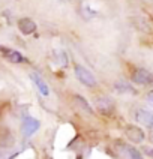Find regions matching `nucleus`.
I'll list each match as a JSON object with an SVG mask.
<instances>
[{
  "mask_svg": "<svg viewBox=\"0 0 153 159\" xmlns=\"http://www.w3.org/2000/svg\"><path fill=\"white\" fill-rule=\"evenodd\" d=\"M74 71H75L77 80L80 81L81 84H84L86 87H95V86H96V78H95V75H93L89 69H86L84 66L77 65Z\"/></svg>",
  "mask_w": 153,
  "mask_h": 159,
  "instance_id": "nucleus-1",
  "label": "nucleus"
},
{
  "mask_svg": "<svg viewBox=\"0 0 153 159\" xmlns=\"http://www.w3.org/2000/svg\"><path fill=\"white\" fill-rule=\"evenodd\" d=\"M96 110H99L101 114L105 116H111L116 110V104L111 98L108 96H99L96 99Z\"/></svg>",
  "mask_w": 153,
  "mask_h": 159,
  "instance_id": "nucleus-2",
  "label": "nucleus"
},
{
  "mask_svg": "<svg viewBox=\"0 0 153 159\" xmlns=\"http://www.w3.org/2000/svg\"><path fill=\"white\" fill-rule=\"evenodd\" d=\"M132 81L141 86H149L153 84V74L146 69H135L132 72Z\"/></svg>",
  "mask_w": 153,
  "mask_h": 159,
  "instance_id": "nucleus-3",
  "label": "nucleus"
},
{
  "mask_svg": "<svg viewBox=\"0 0 153 159\" xmlns=\"http://www.w3.org/2000/svg\"><path fill=\"white\" fill-rule=\"evenodd\" d=\"M39 126H41L39 120H36L33 117H26L21 123V132L24 137H30L39 129Z\"/></svg>",
  "mask_w": 153,
  "mask_h": 159,
  "instance_id": "nucleus-4",
  "label": "nucleus"
},
{
  "mask_svg": "<svg viewBox=\"0 0 153 159\" xmlns=\"http://www.w3.org/2000/svg\"><path fill=\"white\" fill-rule=\"evenodd\" d=\"M134 24L137 29H140L144 33H153V21L146 15H140V17L134 18Z\"/></svg>",
  "mask_w": 153,
  "mask_h": 159,
  "instance_id": "nucleus-5",
  "label": "nucleus"
},
{
  "mask_svg": "<svg viewBox=\"0 0 153 159\" xmlns=\"http://www.w3.org/2000/svg\"><path fill=\"white\" fill-rule=\"evenodd\" d=\"M126 137L132 143H137V144H138V143H143L144 138H146L143 129L138 128V126H129V128L126 129Z\"/></svg>",
  "mask_w": 153,
  "mask_h": 159,
  "instance_id": "nucleus-6",
  "label": "nucleus"
},
{
  "mask_svg": "<svg viewBox=\"0 0 153 159\" xmlns=\"http://www.w3.org/2000/svg\"><path fill=\"white\" fill-rule=\"evenodd\" d=\"M135 120L140 122L144 126H153V111H149V110H138L135 113Z\"/></svg>",
  "mask_w": 153,
  "mask_h": 159,
  "instance_id": "nucleus-7",
  "label": "nucleus"
},
{
  "mask_svg": "<svg viewBox=\"0 0 153 159\" xmlns=\"http://www.w3.org/2000/svg\"><path fill=\"white\" fill-rule=\"evenodd\" d=\"M30 80L33 81V84L38 87V90L41 92V95H44V96H48V95H50V89L47 86V83H45L44 78H42L38 72H32V74H30Z\"/></svg>",
  "mask_w": 153,
  "mask_h": 159,
  "instance_id": "nucleus-8",
  "label": "nucleus"
},
{
  "mask_svg": "<svg viewBox=\"0 0 153 159\" xmlns=\"http://www.w3.org/2000/svg\"><path fill=\"white\" fill-rule=\"evenodd\" d=\"M18 29L21 30V33L24 35H32L36 30V23L30 18H21L18 21Z\"/></svg>",
  "mask_w": 153,
  "mask_h": 159,
  "instance_id": "nucleus-9",
  "label": "nucleus"
},
{
  "mask_svg": "<svg viewBox=\"0 0 153 159\" xmlns=\"http://www.w3.org/2000/svg\"><path fill=\"white\" fill-rule=\"evenodd\" d=\"M74 102H75L77 108H78V110H81L83 113H86V114H89V116L93 114L92 107L87 104V101H86L83 96H80V95H75V96H74Z\"/></svg>",
  "mask_w": 153,
  "mask_h": 159,
  "instance_id": "nucleus-10",
  "label": "nucleus"
},
{
  "mask_svg": "<svg viewBox=\"0 0 153 159\" xmlns=\"http://www.w3.org/2000/svg\"><path fill=\"white\" fill-rule=\"evenodd\" d=\"M114 90H116L117 93H131V95L137 93V90L132 86H129L128 83H125V81H117L116 84H114Z\"/></svg>",
  "mask_w": 153,
  "mask_h": 159,
  "instance_id": "nucleus-11",
  "label": "nucleus"
},
{
  "mask_svg": "<svg viewBox=\"0 0 153 159\" xmlns=\"http://www.w3.org/2000/svg\"><path fill=\"white\" fill-rule=\"evenodd\" d=\"M123 147H122V155L123 156H126V158H134V159H140L141 158V153L137 150V149H134V147H129V146H125V144H122Z\"/></svg>",
  "mask_w": 153,
  "mask_h": 159,
  "instance_id": "nucleus-12",
  "label": "nucleus"
},
{
  "mask_svg": "<svg viewBox=\"0 0 153 159\" xmlns=\"http://www.w3.org/2000/svg\"><path fill=\"white\" fill-rule=\"evenodd\" d=\"M147 102H149V104L153 107V92H150V93L147 95Z\"/></svg>",
  "mask_w": 153,
  "mask_h": 159,
  "instance_id": "nucleus-13",
  "label": "nucleus"
},
{
  "mask_svg": "<svg viewBox=\"0 0 153 159\" xmlns=\"http://www.w3.org/2000/svg\"><path fill=\"white\" fill-rule=\"evenodd\" d=\"M150 140L153 141V126H150Z\"/></svg>",
  "mask_w": 153,
  "mask_h": 159,
  "instance_id": "nucleus-14",
  "label": "nucleus"
},
{
  "mask_svg": "<svg viewBox=\"0 0 153 159\" xmlns=\"http://www.w3.org/2000/svg\"><path fill=\"white\" fill-rule=\"evenodd\" d=\"M147 155H149V156H153V149H149V150H147Z\"/></svg>",
  "mask_w": 153,
  "mask_h": 159,
  "instance_id": "nucleus-15",
  "label": "nucleus"
},
{
  "mask_svg": "<svg viewBox=\"0 0 153 159\" xmlns=\"http://www.w3.org/2000/svg\"><path fill=\"white\" fill-rule=\"evenodd\" d=\"M152 2H153V0H152Z\"/></svg>",
  "mask_w": 153,
  "mask_h": 159,
  "instance_id": "nucleus-16",
  "label": "nucleus"
}]
</instances>
